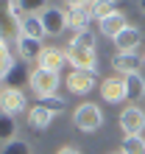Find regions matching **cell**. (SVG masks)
<instances>
[{
  "mask_svg": "<svg viewBox=\"0 0 145 154\" xmlns=\"http://www.w3.org/2000/svg\"><path fill=\"white\" fill-rule=\"evenodd\" d=\"M36 104H39V106H45V109H50L53 115L64 109V98H61V95H48V98H36Z\"/></svg>",
  "mask_w": 145,
  "mask_h": 154,
  "instance_id": "cell-25",
  "label": "cell"
},
{
  "mask_svg": "<svg viewBox=\"0 0 145 154\" xmlns=\"http://www.w3.org/2000/svg\"><path fill=\"white\" fill-rule=\"evenodd\" d=\"M67 20H70V28L78 34V31H89V23L95 17H92V8L89 6H75V8L67 11Z\"/></svg>",
  "mask_w": 145,
  "mask_h": 154,
  "instance_id": "cell-10",
  "label": "cell"
},
{
  "mask_svg": "<svg viewBox=\"0 0 145 154\" xmlns=\"http://www.w3.org/2000/svg\"><path fill=\"white\" fill-rule=\"evenodd\" d=\"M95 79H98V73L72 70V73L67 76V87H70V93H75V95H87V93L95 90Z\"/></svg>",
  "mask_w": 145,
  "mask_h": 154,
  "instance_id": "cell-7",
  "label": "cell"
},
{
  "mask_svg": "<svg viewBox=\"0 0 145 154\" xmlns=\"http://www.w3.org/2000/svg\"><path fill=\"white\" fill-rule=\"evenodd\" d=\"M14 134H17V118L14 115H0V137H3V143L6 140H14Z\"/></svg>",
  "mask_w": 145,
  "mask_h": 154,
  "instance_id": "cell-20",
  "label": "cell"
},
{
  "mask_svg": "<svg viewBox=\"0 0 145 154\" xmlns=\"http://www.w3.org/2000/svg\"><path fill=\"white\" fill-rule=\"evenodd\" d=\"M0 154H31V146L25 140H6L3 143V149H0Z\"/></svg>",
  "mask_w": 145,
  "mask_h": 154,
  "instance_id": "cell-23",
  "label": "cell"
},
{
  "mask_svg": "<svg viewBox=\"0 0 145 154\" xmlns=\"http://www.w3.org/2000/svg\"><path fill=\"white\" fill-rule=\"evenodd\" d=\"M17 48H20V56H22L25 62H36L45 45H42L39 39H34V37H25V34H20V37H17Z\"/></svg>",
  "mask_w": 145,
  "mask_h": 154,
  "instance_id": "cell-14",
  "label": "cell"
},
{
  "mask_svg": "<svg viewBox=\"0 0 145 154\" xmlns=\"http://www.w3.org/2000/svg\"><path fill=\"white\" fill-rule=\"evenodd\" d=\"M17 28H20V34L34 37L39 42H42V37H48V31H45V25H42V17H36V14H25L22 20L17 23Z\"/></svg>",
  "mask_w": 145,
  "mask_h": 154,
  "instance_id": "cell-12",
  "label": "cell"
},
{
  "mask_svg": "<svg viewBox=\"0 0 145 154\" xmlns=\"http://www.w3.org/2000/svg\"><path fill=\"white\" fill-rule=\"evenodd\" d=\"M72 123L78 126L81 132H98L103 126V112L98 109V104H81L75 112H72Z\"/></svg>",
  "mask_w": 145,
  "mask_h": 154,
  "instance_id": "cell-1",
  "label": "cell"
},
{
  "mask_svg": "<svg viewBox=\"0 0 145 154\" xmlns=\"http://www.w3.org/2000/svg\"><path fill=\"white\" fill-rule=\"evenodd\" d=\"M112 65H114V70H117V73L129 76V73H140V65H142V59L137 56V53H114Z\"/></svg>",
  "mask_w": 145,
  "mask_h": 154,
  "instance_id": "cell-13",
  "label": "cell"
},
{
  "mask_svg": "<svg viewBox=\"0 0 145 154\" xmlns=\"http://www.w3.org/2000/svg\"><path fill=\"white\" fill-rule=\"evenodd\" d=\"M142 65H145V53H142Z\"/></svg>",
  "mask_w": 145,
  "mask_h": 154,
  "instance_id": "cell-31",
  "label": "cell"
},
{
  "mask_svg": "<svg viewBox=\"0 0 145 154\" xmlns=\"http://www.w3.org/2000/svg\"><path fill=\"white\" fill-rule=\"evenodd\" d=\"M20 6H22V11L25 14H36V17H39V14H45V11H48V0H20Z\"/></svg>",
  "mask_w": 145,
  "mask_h": 154,
  "instance_id": "cell-24",
  "label": "cell"
},
{
  "mask_svg": "<svg viewBox=\"0 0 145 154\" xmlns=\"http://www.w3.org/2000/svg\"><path fill=\"white\" fill-rule=\"evenodd\" d=\"M42 17V25L45 31H48V37H59L64 28H70V20H67V11H61V8H48Z\"/></svg>",
  "mask_w": 145,
  "mask_h": 154,
  "instance_id": "cell-6",
  "label": "cell"
},
{
  "mask_svg": "<svg viewBox=\"0 0 145 154\" xmlns=\"http://www.w3.org/2000/svg\"><path fill=\"white\" fill-rule=\"evenodd\" d=\"M72 48H95V34L92 31H78L75 37L70 39Z\"/></svg>",
  "mask_w": 145,
  "mask_h": 154,
  "instance_id": "cell-26",
  "label": "cell"
},
{
  "mask_svg": "<svg viewBox=\"0 0 145 154\" xmlns=\"http://www.w3.org/2000/svg\"><path fill=\"white\" fill-rule=\"evenodd\" d=\"M101 95H103V101H109V104L126 101V84H123V79H103Z\"/></svg>",
  "mask_w": 145,
  "mask_h": 154,
  "instance_id": "cell-11",
  "label": "cell"
},
{
  "mask_svg": "<svg viewBox=\"0 0 145 154\" xmlns=\"http://www.w3.org/2000/svg\"><path fill=\"white\" fill-rule=\"evenodd\" d=\"M31 90H34V95H36V98L56 95V90H59V73L36 67L34 73H31Z\"/></svg>",
  "mask_w": 145,
  "mask_h": 154,
  "instance_id": "cell-2",
  "label": "cell"
},
{
  "mask_svg": "<svg viewBox=\"0 0 145 154\" xmlns=\"http://www.w3.org/2000/svg\"><path fill=\"white\" fill-rule=\"evenodd\" d=\"M114 154H123V151H114Z\"/></svg>",
  "mask_w": 145,
  "mask_h": 154,
  "instance_id": "cell-32",
  "label": "cell"
},
{
  "mask_svg": "<svg viewBox=\"0 0 145 154\" xmlns=\"http://www.w3.org/2000/svg\"><path fill=\"white\" fill-rule=\"evenodd\" d=\"M3 6H6V11H8V17H11L14 23H20L22 20V6H20V0H3Z\"/></svg>",
  "mask_w": 145,
  "mask_h": 154,
  "instance_id": "cell-27",
  "label": "cell"
},
{
  "mask_svg": "<svg viewBox=\"0 0 145 154\" xmlns=\"http://www.w3.org/2000/svg\"><path fill=\"white\" fill-rule=\"evenodd\" d=\"M123 84H126V101H140L145 95V81L140 73H129L123 79Z\"/></svg>",
  "mask_w": 145,
  "mask_h": 154,
  "instance_id": "cell-17",
  "label": "cell"
},
{
  "mask_svg": "<svg viewBox=\"0 0 145 154\" xmlns=\"http://www.w3.org/2000/svg\"><path fill=\"white\" fill-rule=\"evenodd\" d=\"M117 123H120V129H123L126 137H131V134H140V132L145 129V112L140 109L137 104H131V106H126V109L120 112Z\"/></svg>",
  "mask_w": 145,
  "mask_h": 154,
  "instance_id": "cell-3",
  "label": "cell"
},
{
  "mask_svg": "<svg viewBox=\"0 0 145 154\" xmlns=\"http://www.w3.org/2000/svg\"><path fill=\"white\" fill-rule=\"evenodd\" d=\"M140 11H142V14H145V0H140Z\"/></svg>",
  "mask_w": 145,
  "mask_h": 154,
  "instance_id": "cell-30",
  "label": "cell"
},
{
  "mask_svg": "<svg viewBox=\"0 0 145 154\" xmlns=\"http://www.w3.org/2000/svg\"><path fill=\"white\" fill-rule=\"evenodd\" d=\"M126 25H129V20H126V14L123 11H117V14H112V17H106V20H101L98 23V28H101V34L103 37H117V34H120Z\"/></svg>",
  "mask_w": 145,
  "mask_h": 154,
  "instance_id": "cell-15",
  "label": "cell"
},
{
  "mask_svg": "<svg viewBox=\"0 0 145 154\" xmlns=\"http://www.w3.org/2000/svg\"><path fill=\"white\" fill-rule=\"evenodd\" d=\"M67 62L75 70H87V73H98V56H95V48H67Z\"/></svg>",
  "mask_w": 145,
  "mask_h": 154,
  "instance_id": "cell-4",
  "label": "cell"
},
{
  "mask_svg": "<svg viewBox=\"0 0 145 154\" xmlns=\"http://www.w3.org/2000/svg\"><path fill=\"white\" fill-rule=\"evenodd\" d=\"M67 6H70V8H75V6H89V8H92L95 0H67Z\"/></svg>",
  "mask_w": 145,
  "mask_h": 154,
  "instance_id": "cell-28",
  "label": "cell"
},
{
  "mask_svg": "<svg viewBox=\"0 0 145 154\" xmlns=\"http://www.w3.org/2000/svg\"><path fill=\"white\" fill-rule=\"evenodd\" d=\"M22 84H31V73L25 70L22 65H17L8 76H3V87H11V90H22Z\"/></svg>",
  "mask_w": 145,
  "mask_h": 154,
  "instance_id": "cell-18",
  "label": "cell"
},
{
  "mask_svg": "<svg viewBox=\"0 0 145 154\" xmlns=\"http://www.w3.org/2000/svg\"><path fill=\"white\" fill-rule=\"evenodd\" d=\"M67 62V53H61L59 48H50V45H45L39 59H36V67L42 70H53V73H59V67Z\"/></svg>",
  "mask_w": 145,
  "mask_h": 154,
  "instance_id": "cell-9",
  "label": "cell"
},
{
  "mask_svg": "<svg viewBox=\"0 0 145 154\" xmlns=\"http://www.w3.org/2000/svg\"><path fill=\"white\" fill-rule=\"evenodd\" d=\"M0 106H3L6 115H20L28 109V101H25L22 90H11V87H3V93H0Z\"/></svg>",
  "mask_w": 145,
  "mask_h": 154,
  "instance_id": "cell-5",
  "label": "cell"
},
{
  "mask_svg": "<svg viewBox=\"0 0 145 154\" xmlns=\"http://www.w3.org/2000/svg\"><path fill=\"white\" fill-rule=\"evenodd\" d=\"M117 3H120V0H95V6H92V17L101 23V20H106V17L117 14Z\"/></svg>",
  "mask_w": 145,
  "mask_h": 154,
  "instance_id": "cell-19",
  "label": "cell"
},
{
  "mask_svg": "<svg viewBox=\"0 0 145 154\" xmlns=\"http://www.w3.org/2000/svg\"><path fill=\"white\" fill-rule=\"evenodd\" d=\"M0 65H3V67H0V73H3V76H8V73L17 67V62L11 59V48H8V42H6V39L0 42Z\"/></svg>",
  "mask_w": 145,
  "mask_h": 154,
  "instance_id": "cell-21",
  "label": "cell"
},
{
  "mask_svg": "<svg viewBox=\"0 0 145 154\" xmlns=\"http://www.w3.org/2000/svg\"><path fill=\"white\" fill-rule=\"evenodd\" d=\"M25 115H28V126L31 129H48L50 121H53V112L45 109V106H39V104H34Z\"/></svg>",
  "mask_w": 145,
  "mask_h": 154,
  "instance_id": "cell-16",
  "label": "cell"
},
{
  "mask_svg": "<svg viewBox=\"0 0 145 154\" xmlns=\"http://www.w3.org/2000/svg\"><path fill=\"white\" fill-rule=\"evenodd\" d=\"M56 154H81V151H78L75 146H61V149H59Z\"/></svg>",
  "mask_w": 145,
  "mask_h": 154,
  "instance_id": "cell-29",
  "label": "cell"
},
{
  "mask_svg": "<svg viewBox=\"0 0 145 154\" xmlns=\"http://www.w3.org/2000/svg\"><path fill=\"white\" fill-rule=\"evenodd\" d=\"M142 42V31L134 28V25H126V28L114 37L117 53H137V45Z\"/></svg>",
  "mask_w": 145,
  "mask_h": 154,
  "instance_id": "cell-8",
  "label": "cell"
},
{
  "mask_svg": "<svg viewBox=\"0 0 145 154\" xmlns=\"http://www.w3.org/2000/svg\"><path fill=\"white\" fill-rule=\"evenodd\" d=\"M123 154H145V140L140 137V134L123 137Z\"/></svg>",
  "mask_w": 145,
  "mask_h": 154,
  "instance_id": "cell-22",
  "label": "cell"
}]
</instances>
